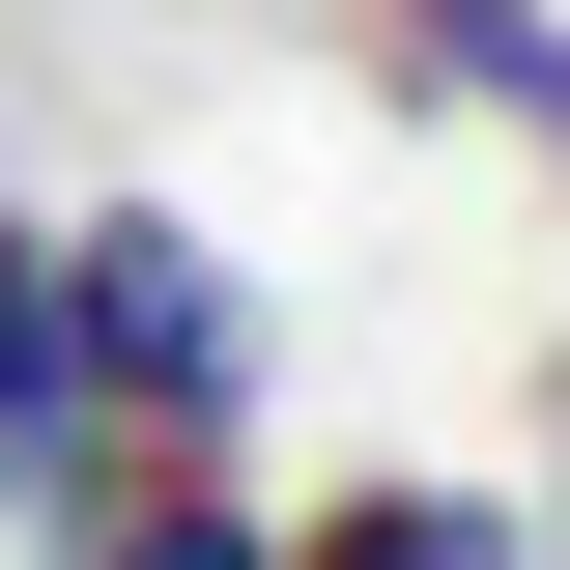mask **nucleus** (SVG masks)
<instances>
[{
	"label": "nucleus",
	"mask_w": 570,
	"mask_h": 570,
	"mask_svg": "<svg viewBox=\"0 0 570 570\" xmlns=\"http://www.w3.org/2000/svg\"><path fill=\"white\" fill-rule=\"evenodd\" d=\"M58 314H86V400H142V428H200L228 371H257V343H228V257H200L171 200H115V228H58Z\"/></svg>",
	"instance_id": "obj_1"
},
{
	"label": "nucleus",
	"mask_w": 570,
	"mask_h": 570,
	"mask_svg": "<svg viewBox=\"0 0 570 570\" xmlns=\"http://www.w3.org/2000/svg\"><path fill=\"white\" fill-rule=\"evenodd\" d=\"M58 542L86 570H285L257 513L200 485V428H58Z\"/></svg>",
	"instance_id": "obj_2"
},
{
	"label": "nucleus",
	"mask_w": 570,
	"mask_h": 570,
	"mask_svg": "<svg viewBox=\"0 0 570 570\" xmlns=\"http://www.w3.org/2000/svg\"><path fill=\"white\" fill-rule=\"evenodd\" d=\"M400 29H428V86H456V115L570 142V0H400Z\"/></svg>",
	"instance_id": "obj_3"
},
{
	"label": "nucleus",
	"mask_w": 570,
	"mask_h": 570,
	"mask_svg": "<svg viewBox=\"0 0 570 570\" xmlns=\"http://www.w3.org/2000/svg\"><path fill=\"white\" fill-rule=\"evenodd\" d=\"M285 570H513V513H485V485H343Z\"/></svg>",
	"instance_id": "obj_4"
},
{
	"label": "nucleus",
	"mask_w": 570,
	"mask_h": 570,
	"mask_svg": "<svg viewBox=\"0 0 570 570\" xmlns=\"http://www.w3.org/2000/svg\"><path fill=\"white\" fill-rule=\"evenodd\" d=\"M86 428V314H58V228H29V257H0V456H58Z\"/></svg>",
	"instance_id": "obj_5"
}]
</instances>
